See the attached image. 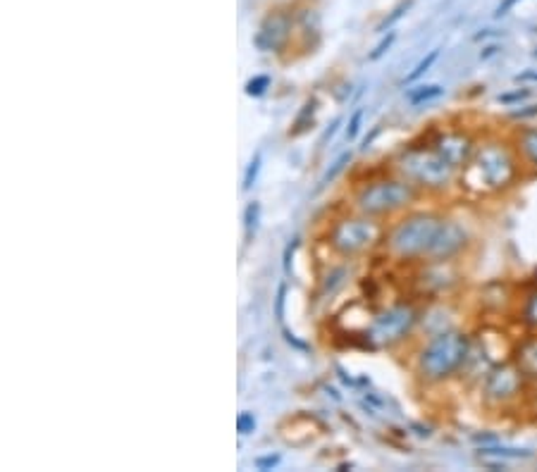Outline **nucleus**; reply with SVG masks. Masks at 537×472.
Returning a JSON list of instances; mask_svg holds the SVG:
<instances>
[{
	"label": "nucleus",
	"instance_id": "obj_1",
	"mask_svg": "<svg viewBox=\"0 0 537 472\" xmlns=\"http://www.w3.org/2000/svg\"><path fill=\"white\" fill-rule=\"evenodd\" d=\"M520 162L514 141L487 139L480 141L473 151L468 165L459 172L461 187L471 193H502L511 189L520 177Z\"/></svg>",
	"mask_w": 537,
	"mask_h": 472
},
{
	"label": "nucleus",
	"instance_id": "obj_2",
	"mask_svg": "<svg viewBox=\"0 0 537 472\" xmlns=\"http://www.w3.org/2000/svg\"><path fill=\"white\" fill-rule=\"evenodd\" d=\"M471 343L473 339L454 327L433 334L415 358V370L420 379H425L428 384H440V381L456 377L471 355Z\"/></svg>",
	"mask_w": 537,
	"mask_h": 472
},
{
	"label": "nucleus",
	"instance_id": "obj_3",
	"mask_svg": "<svg viewBox=\"0 0 537 472\" xmlns=\"http://www.w3.org/2000/svg\"><path fill=\"white\" fill-rule=\"evenodd\" d=\"M399 177L413 184L418 191L442 193L459 179V169L442 158L433 146H408L394 160Z\"/></svg>",
	"mask_w": 537,
	"mask_h": 472
},
{
	"label": "nucleus",
	"instance_id": "obj_4",
	"mask_svg": "<svg viewBox=\"0 0 537 472\" xmlns=\"http://www.w3.org/2000/svg\"><path fill=\"white\" fill-rule=\"evenodd\" d=\"M442 220L444 217L435 213H413L402 217L384 236V248L394 260L402 263H425Z\"/></svg>",
	"mask_w": 537,
	"mask_h": 472
},
{
	"label": "nucleus",
	"instance_id": "obj_5",
	"mask_svg": "<svg viewBox=\"0 0 537 472\" xmlns=\"http://www.w3.org/2000/svg\"><path fill=\"white\" fill-rule=\"evenodd\" d=\"M420 191L406 182L404 177H382L368 182L358 189L354 203L361 215L368 217H387L411 208L418 200Z\"/></svg>",
	"mask_w": 537,
	"mask_h": 472
},
{
	"label": "nucleus",
	"instance_id": "obj_6",
	"mask_svg": "<svg viewBox=\"0 0 537 472\" xmlns=\"http://www.w3.org/2000/svg\"><path fill=\"white\" fill-rule=\"evenodd\" d=\"M528 379L523 377L514 360H502L480 379V394L487 408L492 410H507V408L520 403L528 394Z\"/></svg>",
	"mask_w": 537,
	"mask_h": 472
},
{
	"label": "nucleus",
	"instance_id": "obj_7",
	"mask_svg": "<svg viewBox=\"0 0 537 472\" xmlns=\"http://www.w3.org/2000/svg\"><path fill=\"white\" fill-rule=\"evenodd\" d=\"M384 229L380 222H375L368 215L358 217H341L330 229V246L339 256H361V253L375 248L382 241Z\"/></svg>",
	"mask_w": 537,
	"mask_h": 472
},
{
	"label": "nucleus",
	"instance_id": "obj_8",
	"mask_svg": "<svg viewBox=\"0 0 537 472\" xmlns=\"http://www.w3.org/2000/svg\"><path fill=\"white\" fill-rule=\"evenodd\" d=\"M420 312L411 303H397L377 312L366 330V339L373 348H389L394 343L411 337V332L418 327Z\"/></svg>",
	"mask_w": 537,
	"mask_h": 472
},
{
	"label": "nucleus",
	"instance_id": "obj_9",
	"mask_svg": "<svg viewBox=\"0 0 537 472\" xmlns=\"http://www.w3.org/2000/svg\"><path fill=\"white\" fill-rule=\"evenodd\" d=\"M471 243V234L468 229L456 220H442L440 232H437L433 246L428 251L425 263H451L454 258H459Z\"/></svg>",
	"mask_w": 537,
	"mask_h": 472
},
{
	"label": "nucleus",
	"instance_id": "obj_10",
	"mask_svg": "<svg viewBox=\"0 0 537 472\" xmlns=\"http://www.w3.org/2000/svg\"><path fill=\"white\" fill-rule=\"evenodd\" d=\"M430 146L461 172V169L468 165V160H471L478 141L463 129H446V131H440V134L430 141Z\"/></svg>",
	"mask_w": 537,
	"mask_h": 472
},
{
	"label": "nucleus",
	"instance_id": "obj_11",
	"mask_svg": "<svg viewBox=\"0 0 537 472\" xmlns=\"http://www.w3.org/2000/svg\"><path fill=\"white\" fill-rule=\"evenodd\" d=\"M289 31H292V19L282 12H272L270 17L261 24L254 44L258 50H263V53H277L284 44H287Z\"/></svg>",
	"mask_w": 537,
	"mask_h": 472
},
{
	"label": "nucleus",
	"instance_id": "obj_12",
	"mask_svg": "<svg viewBox=\"0 0 537 472\" xmlns=\"http://www.w3.org/2000/svg\"><path fill=\"white\" fill-rule=\"evenodd\" d=\"M511 360L528 379V384L537 386V332H528L520 341H516L511 348Z\"/></svg>",
	"mask_w": 537,
	"mask_h": 472
},
{
	"label": "nucleus",
	"instance_id": "obj_13",
	"mask_svg": "<svg viewBox=\"0 0 537 472\" xmlns=\"http://www.w3.org/2000/svg\"><path fill=\"white\" fill-rule=\"evenodd\" d=\"M514 146L523 167L537 172V126H523V129L516 131Z\"/></svg>",
	"mask_w": 537,
	"mask_h": 472
},
{
	"label": "nucleus",
	"instance_id": "obj_14",
	"mask_svg": "<svg viewBox=\"0 0 537 472\" xmlns=\"http://www.w3.org/2000/svg\"><path fill=\"white\" fill-rule=\"evenodd\" d=\"M518 320L528 332H537V286H530L518 301Z\"/></svg>",
	"mask_w": 537,
	"mask_h": 472
},
{
	"label": "nucleus",
	"instance_id": "obj_15",
	"mask_svg": "<svg viewBox=\"0 0 537 472\" xmlns=\"http://www.w3.org/2000/svg\"><path fill=\"white\" fill-rule=\"evenodd\" d=\"M480 458H497V460H523L533 458L530 449H516V446H482L478 451Z\"/></svg>",
	"mask_w": 537,
	"mask_h": 472
},
{
	"label": "nucleus",
	"instance_id": "obj_16",
	"mask_svg": "<svg viewBox=\"0 0 537 472\" xmlns=\"http://www.w3.org/2000/svg\"><path fill=\"white\" fill-rule=\"evenodd\" d=\"M442 95H444V86H440V84H423V86L411 88L406 93V100H408V105H413V108H420V105L433 103V100L442 98Z\"/></svg>",
	"mask_w": 537,
	"mask_h": 472
},
{
	"label": "nucleus",
	"instance_id": "obj_17",
	"mask_svg": "<svg viewBox=\"0 0 537 472\" xmlns=\"http://www.w3.org/2000/svg\"><path fill=\"white\" fill-rule=\"evenodd\" d=\"M258 222H261V203H258V200H251V203L244 208V238H246V243L254 241V236L258 232Z\"/></svg>",
	"mask_w": 537,
	"mask_h": 472
},
{
	"label": "nucleus",
	"instance_id": "obj_18",
	"mask_svg": "<svg viewBox=\"0 0 537 472\" xmlns=\"http://www.w3.org/2000/svg\"><path fill=\"white\" fill-rule=\"evenodd\" d=\"M315 105H318V100H315V98H308V100H306V103H303L301 113H299V117H296V122H294V129H292V134H294V136L303 134V131H306V129H308V126H310V124H313Z\"/></svg>",
	"mask_w": 537,
	"mask_h": 472
},
{
	"label": "nucleus",
	"instance_id": "obj_19",
	"mask_svg": "<svg viewBox=\"0 0 537 472\" xmlns=\"http://www.w3.org/2000/svg\"><path fill=\"white\" fill-rule=\"evenodd\" d=\"M349 162H351V151H344V153H341V155L337 158V160L332 162V165L328 167V172L323 174V179H320V189H323V187H328V184H332L335 179L339 177L341 172H344V169H346V165H349Z\"/></svg>",
	"mask_w": 537,
	"mask_h": 472
},
{
	"label": "nucleus",
	"instance_id": "obj_20",
	"mask_svg": "<svg viewBox=\"0 0 537 472\" xmlns=\"http://www.w3.org/2000/svg\"><path fill=\"white\" fill-rule=\"evenodd\" d=\"M270 84H272V79L267 77V74H256V77H251L249 82L244 84V93L251 95V98H261V95L267 93Z\"/></svg>",
	"mask_w": 537,
	"mask_h": 472
},
{
	"label": "nucleus",
	"instance_id": "obj_21",
	"mask_svg": "<svg viewBox=\"0 0 537 472\" xmlns=\"http://www.w3.org/2000/svg\"><path fill=\"white\" fill-rule=\"evenodd\" d=\"M437 57H440V50H430L428 55H425L423 60H420L418 65H415V70L411 72V74H406L404 84H415V82H418V79L423 77L425 72H430V67H433L435 62H437Z\"/></svg>",
	"mask_w": 537,
	"mask_h": 472
},
{
	"label": "nucleus",
	"instance_id": "obj_22",
	"mask_svg": "<svg viewBox=\"0 0 537 472\" xmlns=\"http://www.w3.org/2000/svg\"><path fill=\"white\" fill-rule=\"evenodd\" d=\"M261 167H263V153L256 151V155L251 158L249 167H246V172H244V184H241V189H244V191H251V189H254L258 174H261Z\"/></svg>",
	"mask_w": 537,
	"mask_h": 472
},
{
	"label": "nucleus",
	"instance_id": "obj_23",
	"mask_svg": "<svg viewBox=\"0 0 537 472\" xmlns=\"http://www.w3.org/2000/svg\"><path fill=\"white\" fill-rule=\"evenodd\" d=\"M344 277H346V270L344 267L332 270V272H330L328 277L323 279V289H320V294H335L337 286L344 284Z\"/></svg>",
	"mask_w": 537,
	"mask_h": 472
},
{
	"label": "nucleus",
	"instance_id": "obj_24",
	"mask_svg": "<svg viewBox=\"0 0 537 472\" xmlns=\"http://www.w3.org/2000/svg\"><path fill=\"white\" fill-rule=\"evenodd\" d=\"M236 432H239L241 437H246V434H254V432H256V417H254V413H249V410L239 413V417H236Z\"/></svg>",
	"mask_w": 537,
	"mask_h": 472
},
{
	"label": "nucleus",
	"instance_id": "obj_25",
	"mask_svg": "<svg viewBox=\"0 0 537 472\" xmlns=\"http://www.w3.org/2000/svg\"><path fill=\"white\" fill-rule=\"evenodd\" d=\"M363 115H366V110L358 108L354 115L349 117V124H346V141H354L358 136V131H361V122H363Z\"/></svg>",
	"mask_w": 537,
	"mask_h": 472
},
{
	"label": "nucleus",
	"instance_id": "obj_26",
	"mask_svg": "<svg viewBox=\"0 0 537 472\" xmlns=\"http://www.w3.org/2000/svg\"><path fill=\"white\" fill-rule=\"evenodd\" d=\"M394 39H397V36H394V31H389V34H387V36H384V39L380 41V44H377V46H375V50H373V53H370V60H380V57L384 55V53H387V50H389V48H392V44H394Z\"/></svg>",
	"mask_w": 537,
	"mask_h": 472
},
{
	"label": "nucleus",
	"instance_id": "obj_27",
	"mask_svg": "<svg viewBox=\"0 0 537 472\" xmlns=\"http://www.w3.org/2000/svg\"><path fill=\"white\" fill-rule=\"evenodd\" d=\"M525 98H530V88H523V91H514V93H502L499 95V103L502 105H514V103H520V100H525Z\"/></svg>",
	"mask_w": 537,
	"mask_h": 472
},
{
	"label": "nucleus",
	"instance_id": "obj_28",
	"mask_svg": "<svg viewBox=\"0 0 537 472\" xmlns=\"http://www.w3.org/2000/svg\"><path fill=\"white\" fill-rule=\"evenodd\" d=\"M408 8H411V0H406V3H402V5H399V8L394 10V12L389 15V17L384 19V22H382L380 26H377V31H384V29H389V26H392L394 22H397V19H402V17H404V12H406Z\"/></svg>",
	"mask_w": 537,
	"mask_h": 472
},
{
	"label": "nucleus",
	"instance_id": "obj_29",
	"mask_svg": "<svg viewBox=\"0 0 537 472\" xmlns=\"http://www.w3.org/2000/svg\"><path fill=\"white\" fill-rule=\"evenodd\" d=\"M299 248V238H292V241L287 243V248H284V256H282V267L284 272H292V258H294V251Z\"/></svg>",
	"mask_w": 537,
	"mask_h": 472
},
{
	"label": "nucleus",
	"instance_id": "obj_30",
	"mask_svg": "<svg viewBox=\"0 0 537 472\" xmlns=\"http://www.w3.org/2000/svg\"><path fill=\"white\" fill-rule=\"evenodd\" d=\"M284 301H287V282L280 284V289H277V301H275V317L277 320H284Z\"/></svg>",
	"mask_w": 537,
	"mask_h": 472
},
{
	"label": "nucleus",
	"instance_id": "obj_31",
	"mask_svg": "<svg viewBox=\"0 0 537 472\" xmlns=\"http://www.w3.org/2000/svg\"><path fill=\"white\" fill-rule=\"evenodd\" d=\"M280 465V455H263V458H256V468L258 470H272Z\"/></svg>",
	"mask_w": 537,
	"mask_h": 472
},
{
	"label": "nucleus",
	"instance_id": "obj_32",
	"mask_svg": "<svg viewBox=\"0 0 537 472\" xmlns=\"http://www.w3.org/2000/svg\"><path fill=\"white\" fill-rule=\"evenodd\" d=\"M518 3H523V0H502V3L497 5V10H494V17H504V15H509Z\"/></svg>",
	"mask_w": 537,
	"mask_h": 472
},
{
	"label": "nucleus",
	"instance_id": "obj_33",
	"mask_svg": "<svg viewBox=\"0 0 537 472\" xmlns=\"http://www.w3.org/2000/svg\"><path fill=\"white\" fill-rule=\"evenodd\" d=\"M535 115H537V105H528V108H523V110H514L511 117L514 120H525V117H535Z\"/></svg>",
	"mask_w": 537,
	"mask_h": 472
},
{
	"label": "nucleus",
	"instance_id": "obj_34",
	"mask_svg": "<svg viewBox=\"0 0 537 472\" xmlns=\"http://www.w3.org/2000/svg\"><path fill=\"white\" fill-rule=\"evenodd\" d=\"M516 82H523V84H537V70H528L523 74L516 77Z\"/></svg>",
	"mask_w": 537,
	"mask_h": 472
},
{
	"label": "nucleus",
	"instance_id": "obj_35",
	"mask_svg": "<svg viewBox=\"0 0 537 472\" xmlns=\"http://www.w3.org/2000/svg\"><path fill=\"white\" fill-rule=\"evenodd\" d=\"M339 124H341V120H335V124L330 126V129H328V131H325V134H323V139H320V146H325V141H328V139H332V136H335V131H337V126H339Z\"/></svg>",
	"mask_w": 537,
	"mask_h": 472
}]
</instances>
